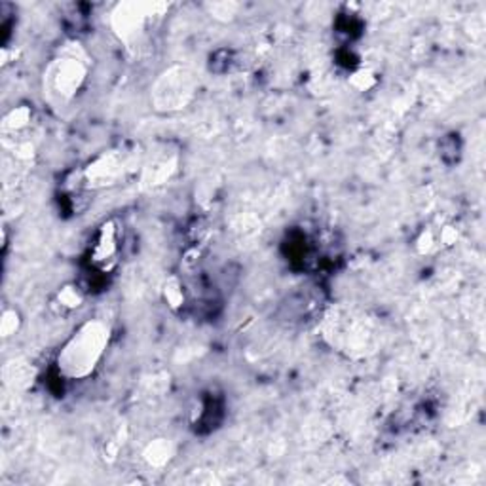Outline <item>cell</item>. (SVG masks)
<instances>
[{"label":"cell","mask_w":486,"mask_h":486,"mask_svg":"<svg viewBox=\"0 0 486 486\" xmlns=\"http://www.w3.org/2000/svg\"><path fill=\"white\" fill-rule=\"evenodd\" d=\"M166 299L169 306L177 308L183 304L185 296H183V289H180V285L177 281H171L169 285H166Z\"/></svg>","instance_id":"52a82bcc"},{"label":"cell","mask_w":486,"mask_h":486,"mask_svg":"<svg viewBox=\"0 0 486 486\" xmlns=\"http://www.w3.org/2000/svg\"><path fill=\"white\" fill-rule=\"evenodd\" d=\"M82 302V294L78 293V289H74V287H65V289H61L59 293V304L63 308H76L80 306Z\"/></svg>","instance_id":"8992f818"},{"label":"cell","mask_w":486,"mask_h":486,"mask_svg":"<svg viewBox=\"0 0 486 486\" xmlns=\"http://www.w3.org/2000/svg\"><path fill=\"white\" fill-rule=\"evenodd\" d=\"M84 80V67L76 59H61L54 67L52 82L54 90L63 97L73 95Z\"/></svg>","instance_id":"3957f363"},{"label":"cell","mask_w":486,"mask_h":486,"mask_svg":"<svg viewBox=\"0 0 486 486\" xmlns=\"http://www.w3.org/2000/svg\"><path fill=\"white\" fill-rule=\"evenodd\" d=\"M108 344V327L87 321L63 346L57 359L59 373L69 380H82L94 373Z\"/></svg>","instance_id":"6da1fadb"},{"label":"cell","mask_w":486,"mask_h":486,"mask_svg":"<svg viewBox=\"0 0 486 486\" xmlns=\"http://www.w3.org/2000/svg\"><path fill=\"white\" fill-rule=\"evenodd\" d=\"M156 94H158V97H162V105H167L166 108H179L187 105L188 97L192 94L190 74L185 69L171 71L169 76L160 82Z\"/></svg>","instance_id":"7a4b0ae2"},{"label":"cell","mask_w":486,"mask_h":486,"mask_svg":"<svg viewBox=\"0 0 486 486\" xmlns=\"http://www.w3.org/2000/svg\"><path fill=\"white\" fill-rule=\"evenodd\" d=\"M169 454H171V448H169L166 441H156V443L148 446L145 456H147V459L152 466H164L167 459H169Z\"/></svg>","instance_id":"5b68a950"},{"label":"cell","mask_w":486,"mask_h":486,"mask_svg":"<svg viewBox=\"0 0 486 486\" xmlns=\"http://www.w3.org/2000/svg\"><path fill=\"white\" fill-rule=\"evenodd\" d=\"M15 329H17V313L6 312L4 313V320H2V336L14 334Z\"/></svg>","instance_id":"ba28073f"},{"label":"cell","mask_w":486,"mask_h":486,"mask_svg":"<svg viewBox=\"0 0 486 486\" xmlns=\"http://www.w3.org/2000/svg\"><path fill=\"white\" fill-rule=\"evenodd\" d=\"M118 238H116V228H114L113 222H108L105 227L101 228L99 238H97V243L94 245V262L95 264H101L105 266L107 262L114 259L116 255V249H118Z\"/></svg>","instance_id":"277c9868"}]
</instances>
